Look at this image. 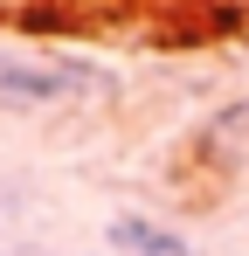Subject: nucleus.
Segmentation results:
<instances>
[{
  "label": "nucleus",
  "instance_id": "f257e3e1",
  "mask_svg": "<svg viewBox=\"0 0 249 256\" xmlns=\"http://www.w3.org/2000/svg\"><path fill=\"white\" fill-rule=\"evenodd\" d=\"M97 90V70L76 62H0V104H70Z\"/></svg>",
  "mask_w": 249,
  "mask_h": 256
},
{
  "label": "nucleus",
  "instance_id": "f03ea898",
  "mask_svg": "<svg viewBox=\"0 0 249 256\" xmlns=\"http://www.w3.org/2000/svg\"><path fill=\"white\" fill-rule=\"evenodd\" d=\"M111 242H118V250H132V256H194L173 228L146 222V214H118V222H111Z\"/></svg>",
  "mask_w": 249,
  "mask_h": 256
},
{
  "label": "nucleus",
  "instance_id": "7ed1b4c3",
  "mask_svg": "<svg viewBox=\"0 0 249 256\" xmlns=\"http://www.w3.org/2000/svg\"><path fill=\"white\" fill-rule=\"evenodd\" d=\"M208 138H214L222 152H249V97H236V104L208 125Z\"/></svg>",
  "mask_w": 249,
  "mask_h": 256
}]
</instances>
